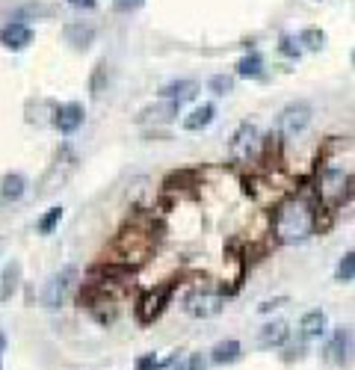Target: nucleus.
Listing matches in <instances>:
<instances>
[{
    "instance_id": "bb28decb",
    "label": "nucleus",
    "mask_w": 355,
    "mask_h": 370,
    "mask_svg": "<svg viewBox=\"0 0 355 370\" xmlns=\"http://www.w3.org/2000/svg\"><path fill=\"white\" fill-rule=\"evenodd\" d=\"M113 4H115L118 12H130V9H140L145 0H113Z\"/></svg>"
},
{
    "instance_id": "ddd939ff",
    "label": "nucleus",
    "mask_w": 355,
    "mask_h": 370,
    "mask_svg": "<svg viewBox=\"0 0 355 370\" xmlns=\"http://www.w3.org/2000/svg\"><path fill=\"white\" fill-rule=\"evenodd\" d=\"M24 190H27V178L21 172H9L4 175V181H0V199L4 202H18L24 196Z\"/></svg>"
},
{
    "instance_id": "1a4fd4ad",
    "label": "nucleus",
    "mask_w": 355,
    "mask_h": 370,
    "mask_svg": "<svg viewBox=\"0 0 355 370\" xmlns=\"http://www.w3.org/2000/svg\"><path fill=\"white\" fill-rule=\"evenodd\" d=\"M33 42V30L21 21H9L4 30H0V45L9 48V51H21Z\"/></svg>"
},
{
    "instance_id": "6e6552de",
    "label": "nucleus",
    "mask_w": 355,
    "mask_h": 370,
    "mask_svg": "<svg viewBox=\"0 0 355 370\" xmlns=\"http://www.w3.org/2000/svg\"><path fill=\"white\" fill-rule=\"evenodd\" d=\"M254 143H258V128H254L252 122H243L240 128L234 130L228 148H231V154H234L237 160H249V154H252Z\"/></svg>"
},
{
    "instance_id": "4be33fe9",
    "label": "nucleus",
    "mask_w": 355,
    "mask_h": 370,
    "mask_svg": "<svg viewBox=\"0 0 355 370\" xmlns=\"http://www.w3.org/2000/svg\"><path fill=\"white\" fill-rule=\"evenodd\" d=\"M323 42H326L323 30H314V27H308V30H302V33H299V45H305V48H311V51H320V48H323Z\"/></svg>"
},
{
    "instance_id": "20e7f679",
    "label": "nucleus",
    "mask_w": 355,
    "mask_h": 370,
    "mask_svg": "<svg viewBox=\"0 0 355 370\" xmlns=\"http://www.w3.org/2000/svg\"><path fill=\"white\" fill-rule=\"evenodd\" d=\"M74 279H77L74 267H66V269H59L56 276H51L48 284L42 287V297H38V299H42V305H48V308L63 305L66 297H68V290H71V284H74Z\"/></svg>"
},
{
    "instance_id": "7ed1b4c3",
    "label": "nucleus",
    "mask_w": 355,
    "mask_h": 370,
    "mask_svg": "<svg viewBox=\"0 0 355 370\" xmlns=\"http://www.w3.org/2000/svg\"><path fill=\"white\" fill-rule=\"evenodd\" d=\"M184 308H187V314L207 320V317H216L225 308V297L216 294V290H195V294H190L184 299Z\"/></svg>"
},
{
    "instance_id": "dca6fc26",
    "label": "nucleus",
    "mask_w": 355,
    "mask_h": 370,
    "mask_svg": "<svg viewBox=\"0 0 355 370\" xmlns=\"http://www.w3.org/2000/svg\"><path fill=\"white\" fill-rule=\"evenodd\" d=\"M240 353H243L240 341H222V344H216V346H213L210 361H213V364H231V361L240 359Z\"/></svg>"
},
{
    "instance_id": "9b49d317",
    "label": "nucleus",
    "mask_w": 355,
    "mask_h": 370,
    "mask_svg": "<svg viewBox=\"0 0 355 370\" xmlns=\"http://www.w3.org/2000/svg\"><path fill=\"white\" fill-rule=\"evenodd\" d=\"M18 282H21V261L12 258L4 267V276H0V302H9L12 294L18 290Z\"/></svg>"
},
{
    "instance_id": "c85d7f7f",
    "label": "nucleus",
    "mask_w": 355,
    "mask_h": 370,
    "mask_svg": "<svg viewBox=\"0 0 355 370\" xmlns=\"http://www.w3.org/2000/svg\"><path fill=\"white\" fill-rule=\"evenodd\" d=\"M71 6H77V9H95V4L98 0H68Z\"/></svg>"
},
{
    "instance_id": "aec40b11",
    "label": "nucleus",
    "mask_w": 355,
    "mask_h": 370,
    "mask_svg": "<svg viewBox=\"0 0 355 370\" xmlns=\"http://www.w3.org/2000/svg\"><path fill=\"white\" fill-rule=\"evenodd\" d=\"M261 68H264V60H261L258 51H252L249 56H243V60L237 63V74H240V77H258Z\"/></svg>"
},
{
    "instance_id": "f03ea898",
    "label": "nucleus",
    "mask_w": 355,
    "mask_h": 370,
    "mask_svg": "<svg viewBox=\"0 0 355 370\" xmlns=\"http://www.w3.org/2000/svg\"><path fill=\"white\" fill-rule=\"evenodd\" d=\"M311 115H314L311 104L293 101V104H287V107L279 113V119H275V130H279L284 140H293V136H299V133L311 125Z\"/></svg>"
},
{
    "instance_id": "6ab92c4d",
    "label": "nucleus",
    "mask_w": 355,
    "mask_h": 370,
    "mask_svg": "<svg viewBox=\"0 0 355 370\" xmlns=\"http://www.w3.org/2000/svg\"><path fill=\"white\" fill-rule=\"evenodd\" d=\"M92 38H95L92 27H83V24H68L66 27V42L74 45V48H89Z\"/></svg>"
},
{
    "instance_id": "a211bd4d",
    "label": "nucleus",
    "mask_w": 355,
    "mask_h": 370,
    "mask_svg": "<svg viewBox=\"0 0 355 370\" xmlns=\"http://www.w3.org/2000/svg\"><path fill=\"white\" fill-rule=\"evenodd\" d=\"M299 329H302V338H320L326 332V311H308Z\"/></svg>"
},
{
    "instance_id": "2eb2a0df",
    "label": "nucleus",
    "mask_w": 355,
    "mask_h": 370,
    "mask_svg": "<svg viewBox=\"0 0 355 370\" xmlns=\"http://www.w3.org/2000/svg\"><path fill=\"white\" fill-rule=\"evenodd\" d=\"M287 335H290L287 323L275 320V323H267V326L261 329V335H258V344H261V346H282V344L287 341Z\"/></svg>"
},
{
    "instance_id": "9d476101",
    "label": "nucleus",
    "mask_w": 355,
    "mask_h": 370,
    "mask_svg": "<svg viewBox=\"0 0 355 370\" xmlns=\"http://www.w3.org/2000/svg\"><path fill=\"white\" fill-rule=\"evenodd\" d=\"M83 107L81 104H63L56 110V128H59V133H74L77 128L83 125Z\"/></svg>"
},
{
    "instance_id": "393cba45",
    "label": "nucleus",
    "mask_w": 355,
    "mask_h": 370,
    "mask_svg": "<svg viewBox=\"0 0 355 370\" xmlns=\"http://www.w3.org/2000/svg\"><path fill=\"white\" fill-rule=\"evenodd\" d=\"M205 367H207V359H205L202 353H192L187 361H181L175 370H205Z\"/></svg>"
},
{
    "instance_id": "5701e85b",
    "label": "nucleus",
    "mask_w": 355,
    "mask_h": 370,
    "mask_svg": "<svg viewBox=\"0 0 355 370\" xmlns=\"http://www.w3.org/2000/svg\"><path fill=\"white\" fill-rule=\"evenodd\" d=\"M338 279H341V282L355 279V252H349V255L341 261V267H338Z\"/></svg>"
},
{
    "instance_id": "423d86ee",
    "label": "nucleus",
    "mask_w": 355,
    "mask_h": 370,
    "mask_svg": "<svg viewBox=\"0 0 355 370\" xmlns=\"http://www.w3.org/2000/svg\"><path fill=\"white\" fill-rule=\"evenodd\" d=\"M346 190H349V175L344 169H334V166H326L320 172V196L334 205V202H341L346 196Z\"/></svg>"
},
{
    "instance_id": "b1692460",
    "label": "nucleus",
    "mask_w": 355,
    "mask_h": 370,
    "mask_svg": "<svg viewBox=\"0 0 355 370\" xmlns=\"http://www.w3.org/2000/svg\"><path fill=\"white\" fill-rule=\"evenodd\" d=\"M231 86H234V81H231V77H225V74L210 77V92L213 95H225V92H231Z\"/></svg>"
},
{
    "instance_id": "cd10ccee",
    "label": "nucleus",
    "mask_w": 355,
    "mask_h": 370,
    "mask_svg": "<svg viewBox=\"0 0 355 370\" xmlns=\"http://www.w3.org/2000/svg\"><path fill=\"white\" fill-rule=\"evenodd\" d=\"M163 364L157 361L154 356H145V359H140V364H136V370H160Z\"/></svg>"
},
{
    "instance_id": "f3484780",
    "label": "nucleus",
    "mask_w": 355,
    "mask_h": 370,
    "mask_svg": "<svg viewBox=\"0 0 355 370\" xmlns=\"http://www.w3.org/2000/svg\"><path fill=\"white\" fill-rule=\"evenodd\" d=\"M213 115H216V107L213 104H202V107H195L187 119H184V130H202L213 122Z\"/></svg>"
},
{
    "instance_id": "0eeeda50",
    "label": "nucleus",
    "mask_w": 355,
    "mask_h": 370,
    "mask_svg": "<svg viewBox=\"0 0 355 370\" xmlns=\"http://www.w3.org/2000/svg\"><path fill=\"white\" fill-rule=\"evenodd\" d=\"M172 290H175V282H166L163 287L148 290V294L140 299V305H136V317H140V323H151L157 314H160L169 302V297H172Z\"/></svg>"
},
{
    "instance_id": "f257e3e1",
    "label": "nucleus",
    "mask_w": 355,
    "mask_h": 370,
    "mask_svg": "<svg viewBox=\"0 0 355 370\" xmlns=\"http://www.w3.org/2000/svg\"><path fill=\"white\" fill-rule=\"evenodd\" d=\"M314 231V207L305 196H293L282 202L279 213H275V235L282 243H299L311 237Z\"/></svg>"
},
{
    "instance_id": "4468645a",
    "label": "nucleus",
    "mask_w": 355,
    "mask_h": 370,
    "mask_svg": "<svg viewBox=\"0 0 355 370\" xmlns=\"http://www.w3.org/2000/svg\"><path fill=\"white\" fill-rule=\"evenodd\" d=\"M175 115H181V104H178V101H163V104H157V107L143 110L140 122H172Z\"/></svg>"
},
{
    "instance_id": "c756f323",
    "label": "nucleus",
    "mask_w": 355,
    "mask_h": 370,
    "mask_svg": "<svg viewBox=\"0 0 355 370\" xmlns=\"http://www.w3.org/2000/svg\"><path fill=\"white\" fill-rule=\"evenodd\" d=\"M4 346H6V341H4V335H0V353H4Z\"/></svg>"
},
{
    "instance_id": "39448f33",
    "label": "nucleus",
    "mask_w": 355,
    "mask_h": 370,
    "mask_svg": "<svg viewBox=\"0 0 355 370\" xmlns=\"http://www.w3.org/2000/svg\"><path fill=\"white\" fill-rule=\"evenodd\" d=\"M355 356V332L349 326H341V329H334V335L326 346V359L331 364H338V367H346Z\"/></svg>"
},
{
    "instance_id": "a878e982",
    "label": "nucleus",
    "mask_w": 355,
    "mask_h": 370,
    "mask_svg": "<svg viewBox=\"0 0 355 370\" xmlns=\"http://www.w3.org/2000/svg\"><path fill=\"white\" fill-rule=\"evenodd\" d=\"M279 51H282L284 56H299V38H290V36H284Z\"/></svg>"
},
{
    "instance_id": "f8f14e48",
    "label": "nucleus",
    "mask_w": 355,
    "mask_h": 370,
    "mask_svg": "<svg viewBox=\"0 0 355 370\" xmlns=\"http://www.w3.org/2000/svg\"><path fill=\"white\" fill-rule=\"evenodd\" d=\"M195 92H199V83H195V81H172V83H166L160 89V98L184 104V101L195 98Z\"/></svg>"
},
{
    "instance_id": "412c9836",
    "label": "nucleus",
    "mask_w": 355,
    "mask_h": 370,
    "mask_svg": "<svg viewBox=\"0 0 355 370\" xmlns=\"http://www.w3.org/2000/svg\"><path fill=\"white\" fill-rule=\"evenodd\" d=\"M59 220H63V207H48V213L42 220H38V235H51V231L59 225Z\"/></svg>"
}]
</instances>
